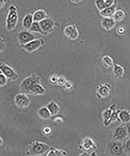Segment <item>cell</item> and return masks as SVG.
Instances as JSON below:
<instances>
[{
    "label": "cell",
    "instance_id": "32",
    "mask_svg": "<svg viewBox=\"0 0 130 156\" xmlns=\"http://www.w3.org/2000/svg\"><path fill=\"white\" fill-rule=\"evenodd\" d=\"M42 133L45 136H50L52 133V129L49 126H45L42 129Z\"/></svg>",
    "mask_w": 130,
    "mask_h": 156
},
{
    "label": "cell",
    "instance_id": "12",
    "mask_svg": "<svg viewBox=\"0 0 130 156\" xmlns=\"http://www.w3.org/2000/svg\"><path fill=\"white\" fill-rule=\"evenodd\" d=\"M14 102L15 105L20 109L27 108L30 105L31 100L26 94L18 93L15 96Z\"/></svg>",
    "mask_w": 130,
    "mask_h": 156
},
{
    "label": "cell",
    "instance_id": "38",
    "mask_svg": "<svg viewBox=\"0 0 130 156\" xmlns=\"http://www.w3.org/2000/svg\"><path fill=\"white\" fill-rule=\"evenodd\" d=\"M4 144L3 139L0 136V146H2Z\"/></svg>",
    "mask_w": 130,
    "mask_h": 156
},
{
    "label": "cell",
    "instance_id": "30",
    "mask_svg": "<svg viewBox=\"0 0 130 156\" xmlns=\"http://www.w3.org/2000/svg\"><path fill=\"white\" fill-rule=\"evenodd\" d=\"M52 148L56 156H66L67 154V151L63 149H59L53 147Z\"/></svg>",
    "mask_w": 130,
    "mask_h": 156
},
{
    "label": "cell",
    "instance_id": "28",
    "mask_svg": "<svg viewBox=\"0 0 130 156\" xmlns=\"http://www.w3.org/2000/svg\"><path fill=\"white\" fill-rule=\"evenodd\" d=\"M63 87L65 90L68 91H71L74 88V83L71 81L67 80Z\"/></svg>",
    "mask_w": 130,
    "mask_h": 156
},
{
    "label": "cell",
    "instance_id": "15",
    "mask_svg": "<svg viewBox=\"0 0 130 156\" xmlns=\"http://www.w3.org/2000/svg\"><path fill=\"white\" fill-rule=\"evenodd\" d=\"M45 89L41 83H36L29 89L26 94L33 96L42 95L45 93Z\"/></svg>",
    "mask_w": 130,
    "mask_h": 156
},
{
    "label": "cell",
    "instance_id": "6",
    "mask_svg": "<svg viewBox=\"0 0 130 156\" xmlns=\"http://www.w3.org/2000/svg\"><path fill=\"white\" fill-rule=\"evenodd\" d=\"M129 135V131L128 128L125 125L117 126L113 131V136L114 140L125 141L128 138Z\"/></svg>",
    "mask_w": 130,
    "mask_h": 156
},
{
    "label": "cell",
    "instance_id": "39",
    "mask_svg": "<svg viewBox=\"0 0 130 156\" xmlns=\"http://www.w3.org/2000/svg\"><path fill=\"white\" fill-rule=\"evenodd\" d=\"M79 156H89V154L85 153H82Z\"/></svg>",
    "mask_w": 130,
    "mask_h": 156
},
{
    "label": "cell",
    "instance_id": "16",
    "mask_svg": "<svg viewBox=\"0 0 130 156\" xmlns=\"http://www.w3.org/2000/svg\"><path fill=\"white\" fill-rule=\"evenodd\" d=\"M116 22L112 18H104L102 20L101 24L105 30L109 31L114 28Z\"/></svg>",
    "mask_w": 130,
    "mask_h": 156
},
{
    "label": "cell",
    "instance_id": "1",
    "mask_svg": "<svg viewBox=\"0 0 130 156\" xmlns=\"http://www.w3.org/2000/svg\"><path fill=\"white\" fill-rule=\"evenodd\" d=\"M51 148L49 145L43 142L33 141L28 145L25 154L27 156H40L47 152Z\"/></svg>",
    "mask_w": 130,
    "mask_h": 156
},
{
    "label": "cell",
    "instance_id": "9",
    "mask_svg": "<svg viewBox=\"0 0 130 156\" xmlns=\"http://www.w3.org/2000/svg\"><path fill=\"white\" fill-rule=\"evenodd\" d=\"M80 150L88 154L94 151L97 148L94 140L90 138L86 137L82 139L79 145Z\"/></svg>",
    "mask_w": 130,
    "mask_h": 156
},
{
    "label": "cell",
    "instance_id": "21",
    "mask_svg": "<svg viewBox=\"0 0 130 156\" xmlns=\"http://www.w3.org/2000/svg\"><path fill=\"white\" fill-rule=\"evenodd\" d=\"M117 10V7L114 5L110 7L105 8L100 12V14L104 18L112 17L113 14Z\"/></svg>",
    "mask_w": 130,
    "mask_h": 156
},
{
    "label": "cell",
    "instance_id": "2",
    "mask_svg": "<svg viewBox=\"0 0 130 156\" xmlns=\"http://www.w3.org/2000/svg\"><path fill=\"white\" fill-rule=\"evenodd\" d=\"M19 19V14L16 7L13 4L9 5L5 20V27L8 31H12L16 28Z\"/></svg>",
    "mask_w": 130,
    "mask_h": 156
},
{
    "label": "cell",
    "instance_id": "11",
    "mask_svg": "<svg viewBox=\"0 0 130 156\" xmlns=\"http://www.w3.org/2000/svg\"><path fill=\"white\" fill-rule=\"evenodd\" d=\"M36 38L35 35L29 30H21L19 32L17 35L18 42L20 47L25 45L29 42Z\"/></svg>",
    "mask_w": 130,
    "mask_h": 156
},
{
    "label": "cell",
    "instance_id": "3",
    "mask_svg": "<svg viewBox=\"0 0 130 156\" xmlns=\"http://www.w3.org/2000/svg\"><path fill=\"white\" fill-rule=\"evenodd\" d=\"M107 154V156H126L128 153L125 148L124 141L114 140L109 145Z\"/></svg>",
    "mask_w": 130,
    "mask_h": 156
},
{
    "label": "cell",
    "instance_id": "23",
    "mask_svg": "<svg viewBox=\"0 0 130 156\" xmlns=\"http://www.w3.org/2000/svg\"><path fill=\"white\" fill-rule=\"evenodd\" d=\"M113 72L114 77L118 79H121L124 75V69L121 65L115 64L113 67Z\"/></svg>",
    "mask_w": 130,
    "mask_h": 156
},
{
    "label": "cell",
    "instance_id": "27",
    "mask_svg": "<svg viewBox=\"0 0 130 156\" xmlns=\"http://www.w3.org/2000/svg\"><path fill=\"white\" fill-rule=\"evenodd\" d=\"M58 76L55 74H52L50 75L48 78V81L50 84L52 85L57 84Z\"/></svg>",
    "mask_w": 130,
    "mask_h": 156
},
{
    "label": "cell",
    "instance_id": "36",
    "mask_svg": "<svg viewBox=\"0 0 130 156\" xmlns=\"http://www.w3.org/2000/svg\"><path fill=\"white\" fill-rule=\"evenodd\" d=\"M8 1H4V0H0V9H2L6 5Z\"/></svg>",
    "mask_w": 130,
    "mask_h": 156
},
{
    "label": "cell",
    "instance_id": "31",
    "mask_svg": "<svg viewBox=\"0 0 130 156\" xmlns=\"http://www.w3.org/2000/svg\"><path fill=\"white\" fill-rule=\"evenodd\" d=\"M8 81V79L3 74H0V87L6 86L7 84Z\"/></svg>",
    "mask_w": 130,
    "mask_h": 156
},
{
    "label": "cell",
    "instance_id": "25",
    "mask_svg": "<svg viewBox=\"0 0 130 156\" xmlns=\"http://www.w3.org/2000/svg\"><path fill=\"white\" fill-rule=\"evenodd\" d=\"M125 16V12L122 10L118 9L116 11L112 16L116 22H120L124 19Z\"/></svg>",
    "mask_w": 130,
    "mask_h": 156
},
{
    "label": "cell",
    "instance_id": "14",
    "mask_svg": "<svg viewBox=\"0 0 130 156\" xmlns=\"http://www.w3.org/2000/svg\"><path fill=\"white\" fill-rule=\"evenodd\" d=\"M63 33L66 37L72 40H76L79 35L77 27L74 24L68 25L65 27Z\"/></svg>",
    "mask_w": 130,
    "mask_h": 156
},
{
    "label": "cell",
    "instance_id": "8",
    "mask_svg": "<svg viewBox=\"0 0 130 156\" xmlns=\"http://www.w3.org/2000/svg\"><path fill=\"white\" fill-rule=\"evenodd\" d=\"M45 44V40L42 38H36L29 42L25 45L20 47L28 53L31 54L41 48Z\"/></svg>",
    "mask_w": 130,
    "mask_h": 156
},
{
    "label": "cell",
    "instance_id": "5",
    "mask_svg": "<svg viewBox=\"0 0 130 156\" xmlns=\"http://www.w3.org/2000/svg\"><path fill=\"white\" fill-rule=\"evenodd\" d=\"M41 77L35 73H33L25 78L19 86L20 92L26 94L31 87L36 83H41Z\"/></svg>",
    "mask_w": 130,
    "mask_h": 156
},
{
    "label": "cell",
    "instance_id": "41",
    "mask_svg": "<svg viewBox=\"0 0 130 156\" xmlns=\"http://www.w3.org/2000/svg\"><path fill=\"white\" fill-rule=\"evenodd\" d=\"M1 73H1V70H0V74Z\"/></svg>",
    "mask_w": 130,
    "mask_h": 156
},
{
    "label": "cell",
    "instance_id": "22",
    "mask_svg": "<svg viewBox=\"0 0 130 156\" xmlns=\"http://www.w3.org/2000/svg\"><path fill=\"white\" fill-rule=\"evenodd\" d=\"M37 115L42 119L48 120L52 115L49 111L45 106L40 107L37 111Z\"/></svg>",
    "mask_w": 130,
    "mask_h": 156
},
{
    "label": "cell",
    "instance_id": "13",
    "mask_svg": "<svg viewBox=\"0 0 130 156\" xmlns=\"http://www.w3.org/2000/svg\"><path fill=\"white\" fill-rule=\"evenodd\" d=\"M44 35L49 34L53 31L55 26V22L50 17L46 18L39 22Z\"/></svg>",
    "mask_w": 130,
    "mask_h": 156
},
{
    "label": "cell",
    "instance_id": "24",
    "mask_svg": "<svg viewBox=\"0 0 130 156\" xmlns=\"http://www.w3.org/2000/svg\"><path fill=\"white\" fill-rule=\"evenodd\" d=\"M102 63L103 66L107 69H110L114 65V61L111 57L108 55H105L102 58Z\"/></svg>",
    "mask_w": 130,
    "mask_h": 156
},
{
    "label": "cell",
    "instance_id": "37",
    "mask_svg": "<svg viewBox=\"0 0 130 156\" xmlns=\"http://www.w3.org/2000/svg\"><path fill=\"white\" fill-rule=\"evenodd\" d=\"M117 32L119 34L122 35L125 32V29L123 28L122 27L118 28L117 29Z\"/></svg>",
    "mask_w": 130,
    "mask_h": 156
},
{
    "label": "cell",
    "instance_id": "18",
    "mask_svg": "<svg viewBox=\"0 0 130 156\" xmlns=\"http://www.w3.org/2000/svg\"><path fill=\"white\" fill-rule=\"evenodd\" d=\"M34 22H40L48 17L47 12L43 9L37 10L33 14Z\"/></svg>",
    "mask_w": 130,
    "mask_h": 156
},
{
    "label": "cell",
    "instance_id": "40",
    "mask_svg": "<svg viewBox=\"0 0 130 156\" xmlns=\"http://www.w3.org/2000/svg\"><path fill=\"white\" fill-rule=\"evenodd\" d=\"M72 2H74V3H78V2H81V1H71Z\"/></svg>",
    "mask_w": 130,
    "mask_h": 156
},
{
    "label": "cell",
    "instance_id": "19",
    "mask_svg": "<svg viewBox=\"0 0 130 156\" xmlns=\"http://www.w3.org/2000/svg\"><path fill=\"white\" fill-rule=\"evenodd\" d=\"M34 22L33 14L27 13L25 15L22 20V26L25 30H29Z\"/></svg>",
    "mask_w": 130,
    "mask_h": 156
},
{
    "label": "cell",
    "instance_id": "33",
    "mask_svg": "<svg viewBox=\"0 0 130 156\" xmlns=\"http://www.w3.org/2000/svg\"><path fill=\"white\" fill-rule=\"evenodd\" d=\"M67 79L64 76H58L57 84L58 86H63L67 81Z\"/></svg>",
    "mask_w": 130,
    "mask_h": 156
},
{
    "label": "cell",
    "instance_id": "34",
    "mask_svg": "<svg viewBox=\"0 0 130 156\" xmlns=\"http://www.w3.org/2000/svg\"><path fill=\"white\" fill-rule=\"evenodd\" d=\"M5 47H6V45H5V40L0 36V53L5 51Z\"/></svg>",
    "mask_w": 130,
    "mask_h": 156
},
{
    "label": "cell",
    "instance_id": "26",
    "mask_svg": "<svg viewBox=\"0 0 130 156\" xmlns=\"http://www.w3.org/2000/svg\"><path fill=\"white\" fill-rule=\"evenodd\" d=\"M29 30L31 32V33H39V34H40L44 35V33H43L42 30L39 22H33V24H32L31 27Z\"/></svg>",
    "mask_w": 130,
    "mask_h": 156
},
{
    "label": "cell",
    "instance_id": "7",
    "mask_svg": "<svg viewBox=\"0 0 130 156\" xmlns=\"http://www.w3.org/2000/svg\"><path fill=\"white\" fill-rule=\"evenodd\" d=\"M0 70L10 81L15 82L19 78V75L14 69L5 62H0Z\"/></svg>",
    "mask_w": 130,
    "mask_h": 156
},
{
    "label": "cell",
    "instance_id": "20",
    "mask_svg": "<svg viewBox=\"0 0 130 156\" xmlns=\"http://www.w3.org/2000/svg\"><path fill=\"white\" fill-rule=\"evenodd\" d=\"M118 119L123 123H129L130 121V112L126 110H120L118 114Z\"/></svg>",
    "mask_w": 130,
    "mask_h": 156
},
{
    "label": "cell",
    "instance_id": "10",
    "mask_svg": "<svg viewBox=\"0 0 130 156\" xmlns=\"http://www.w3.org/2000/svg\"><path fill=\"white\" fill-rule=\"evenodd\" d=\"M112 86L110 83H100L96 87V95L99 99H106L110 97Z\"/></svg>",
    "mask_w": 130,
    "mask_h": 156
},
{
    "label": "cell",
    "instance_id": "4",
    "mask_svg": "<svg viewBox=\"0 0 130 156\" xmlns=\"http://www.w3.org/2000/svg\"><path fill=\"white\" fill-rule=\"evenodd\" d=\"M116 104H113L102 113V118L104 126H108L112 122L118 120V114L120 110H116Z\"/></svg>",
    "mask_w": 130,
    "mask_h": 156
},
{
    "label": "cell",
    "instance_id": "17",
    "mask_svg": "<svg viewBox=\"0 0 130 156\" xmlns=\"http://www.w3.org/2000/svg\"><path fill=\"white\" fill-rule=\"evenodd\" d=\"M49 111L52 116L58 115L61 111L60 106L55 101H51L45 105Z\"/></svg>",
    "mask_w": 130,
    "mask_h": 156
},
{
    "label": "cell",
    "instance_id": "35",
    "mask_svg": "<svg viewBox=\"0 0 130 156\" xmlns=\"http://www.w3.org/2000/svg\"><path fill=\"white\" fill-rule=\"evenodd\" d=\"M46 156H56L54 153L52 147H51V148L49 150Z\"/></svg>",
    "mask_w": 130,
    "mask_h": 156
},
{
    "label": "cell",
    "instance_id": "29",
    "mask_svg": "<svg viewBox=\"0 0 130 156\" xmlns=\"http://www.w3.org/2000/svg\"><path fill=\"white\" fill-rule=\"evenodd\" d=\"M104 2V0L95 1V4H96V7L99 10V12H101V11L105 9Z\"/></svg>",
    "mask_w": 130,
    "mask_h": 156
}]
</instances>
